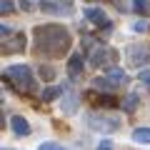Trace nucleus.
<instances>
[{"label":"nucleus","instance_id":"19","mask_svg":"<svg viewBox=\"0 0 150 150\" xmlns=\"http://www.w3.org/2000/svg\"><path fill=\"white\" fill-rule=\"evenodd\" d=\"M38 150H65V148H63V145H58V143H43Z\"/></svg>","mask_w":150,"mask_h":150},{"label":"nucleus","instance_id":"15","mask_svg":"<svg viewBox=\"0 0 150 150\" xmlns=\"http://www.w3.org/2000/svg\"><path fill=\"white\" fill-rule=\"evenodd\" d=\"M58 95H63V88H45V90H43V100H45V103L55 100Z\"/></svg>","mask_w":150,"mask_h":150},{"label":"nucleus","instance_id":"13","mask_svg":"<svg viewBox=\"0 0 150 150\" xmlns=\"http://www.w3.org/2000/svg\"><path fill=\"white\" fill-rule=\"evenodd\" d=\"M138 103H140V98L135 95V93H130V95L123 100V110H125V112H133L135 108H138Z\"/></svg>","mask_w":150,"mask_h":150},{"label":"nucleus","instance_id":"8","mask_svg":"<svg viewBox=\"0 0 150 150\" xmlns=\"http://www.w3.org/2000/svg\"><path fill=\"white\" fill-rule=\"evenodd\" d=\"M85 18L88 20H93V23H98V25H110V20H108V15L100 10V8H85Z\"/></svg>","mask_w":150,"mask_h":150},{"label":"nucleus","instance_id":"6","mask_svg":"<svg viewBox=\"0 0 150 150\" xmlns=\"http://www.w3.org/2000/svg\"><path fill=\"white\" fill-rule=\"evenodd\" d=\"M110 60H115V50H108V48H98L95 53L90 55V65H95V68L110 63Z\"/></svg>","mask_w":150,"mask_h":150},{"label":"nucleus","instance_id":"11","mask_svg":"<svg viewBox=\"0 0 150 150\" xmlns=\"http://www.w3.org/2000/svg\"><path fill=\"white\" fill-rule=\"evenodd\" d=\"M75 108H78V95H75V93H68V95H65V103H63V112L65 115H73Z\"/></svg>","mask_w":150,"mask_h":150},{"label":"nucleus","instance_id":"14","mask_svg":"<svg viewBox=\"0 0 150 150\" xmlns=\"http://www.w3.org/2000/svg\"><path fill=\"white\" fill-rule=\"evenodd\" d=\"M93 85H95L98 90H112V88H115L110 78H95V80H93Z\"/></svg>","mask_w":150,"mask_h":150},{"label":"nucleus","instance_id":"7","mask_svg":"<svg viewBox=\"0 0 150 150\" xmlns=\"http://www.w3.org/2000/svg\"><path fill=\"white\" fill-rule=\"evenodd\" d=\"M10 128H13V133L15 135H30V123H28L23 115H15V118H10Z\"/></svg>","mask_w":150,"mask_h":150},{"label":"nucleus","instance_id":"23","mask_svg":"<svg viewBox=\"0 0 150 150\" xmlns=\"http://www.w3.org/2000/svg\"><path fill=\"white\" fill-rule=\"evenodd\" d=\"M133 30H135V33H143V30H148V23H145V20L135 23V25H133Z\"/></svg>","mask_w":150,"mask_h":150},{"label":"nucleus","instance_id":"1","mask_svg":"<svg viewBox=\"0 0 150 150\" xmlns=\"http://www.w3.org/2000/svg\"><path fill=\"white\" fill-rule=\"evenodd\" d=\"M35 40L38 48L45 55H63L70 48V35L63 25H43L35 28Z\"/></svg>","mask_w":150,"mask_h":150},{"label":"nucleus","instance_id":"5","mask_svg":"<svg viewBox=\"0 0 150 150\" xmlns=\"http://www.w3.org/2000/svg\"><path fill=\"white\" fill-rule=\"evenodd\" d=\"M40 8H43L45 13H53V15H70V13H73L70 3H55V0H43Z\"/></svg>","mask_w":150,"mask_h":150},{"label":"nucleus","instance_id":"10","mask_svg":"<svg viewBox=\"0 0 150 150\" xmlns=\"http://www.w3.org/2000/svg\"><path fill=\"white\" fill-rule=\"evenodd\" d=\"M108 78L112 80V85H115V88H118V85H125V83H128V75H125V73H123L120 68H110Z\"/></svg>","mask_w":150,"mask_h":150},{"label":"nucleus","instance_id":"20","mask_svg":"<svg viewBox=\"0 0 150 150\" xmlns=\"http://www.w3.org/2000/svg\"><path fill=\"white\" fill-rule=\"evenodd\" d=\"M0 10L5 13V15H8V13H13V0H0Z\"/></svg>","mask_w":150,"mask_h":150},{"label":"nucleus","instance_id":"21","mask_svg":"<svg viewBox=\"0 0 150 150\" xmlns=\"http://www.w3.org/2000/svg\"><path fill=\"white\" fill-rule=\"evenodd\" d=\"M18 5H20V10H33V5H35V0H20Z\"/></svg>","mask_w":150,"mask_h":150},{"label":"nucleus","instance_id":"12","mask_svg":"<svg viewBox=\"0 0 150 150\" xmlns=\"http://www.w3.org/2000/svg\"><path fill=\"white\" fill-rule=\"evenodd\" d=\"M133 140H135V143L150 145V128H135L133 130Z\"/></svg>","mask_w":150,"mask_h":150},{"label":"nucleus","instance_id":"3","mask_svg":"<svg viewBox=\"0 0 150 150\" xmlns=\"http://www.w3.org/2000/svg\"><path fill=\"white\" fill-rule=\"evenodd\" d=\"M125 55H128V63L135 65V68H143V65L150 63V48L148 45H130Z\"/></svg>","mask_w":150,"mask_h":150},{"label":"nucleus","instance_id":"18","mask_svg":"<svg viewBox=\"0 0 150 150\" xmlns=\"http://www.w3.org/2000/svg\"><path fill=\"white\" fill-rule=\"evenodd\" d=\"M40 78H43V80H53V78H55V70L45 65V68H40Z\"/></svg>","mask_w":150,"mask_h":150},{"label":"nucleus","instance_id":"2","mask_svg":"<svg viewBox=\"0 0 150 150\" xmlns=\"http://www.w3.org/2000/svg\"><path fill=\"white\" fill-rule=\"evenodd\" d=\"M5 75L20 88V90H25V93L35 90V78H33V73H30L28 65H10V68L5 70Z\"/></svg>","mask_w":150,"mask_h":150},{"label":"nucleus","instance_id":"4","mask_svg":"<svg viewBox=\"0 0 150 150\" xmlns=\"http://www.w3.org/2000/svg\"><path fill=\"white\" fill-rule=\"evenodd\" d=\"M88 125H90L93 130H115L118 128V120L115 118H108V115H98V112H93V115H88Z\"/></svg>","mask_w":150,"mask_h":150},{"label":"nucleus","instance_id":"9","mask_svg":"<svg viewBox=\"0 0 150 150\" xmlns=\"http://www.w3.org/2000/svg\"><path fill=\"white\" fill-rule=\"evenodd\" d=\"M68 73H70V78H80V73H83V55H80V53L70 55V60H68Z\"/></svg>","mask_w":150,"mask_h":150},{"label":"nucleus","instance_id":"16","mask_svg":"<svg viewBox=\"0 0 150 150\" xmlns=\"http://www.w3.org/2000/svg\"><path fill=\"white\" fill-rule=\"evenodd\" d=\"M23 45H25V35H15V38H13V43H10V48H5V53H13V50H20Z\"/></svg>","mask_w":150,"mask_h":150},{"label":"nucleus","instance_id":"22","mask_svg":"<svg viewBox=\"0 0 150 150\" xmlns=\"http://www.w3.org/2000/svg\"><path fill=\"white\" fill-rule=\"evenodd\" d=\"M140 83L150 85V70H140Z\"/></svg>","mask_w":150,"mask_h":150},{"label":"nucleus","instance_id":"24","mask_svg":"<svg viewBox=\"0 0 150 150\" xmlns=\"http://www.w3.org/2000/svg\"><path fill=\"white\" fill-rule=\"evenodd\" d=\"M98 150H112V148H110V143H108V140H103V143L98 145Z\"/></svg>","mask_w":150,"mask_h":150},{"label":"nucleus","instance_id":"17","mask_svg":"<svg viewBox=\"0 0 150 150\" xmlns=\"http://www.w3.org/2000/svg\"><path fill=\"white\" fill-rule=\"evenodd\" d=\"M133 10L135 13H148L150 10V0H133Z\"/></svg>","mask_w":150,"mask_h":150}]
</instances>
